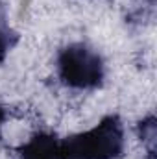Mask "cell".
Here are the masks:
<instances>
[{
  "instance_id": "cell-1",
  "label": "cell",
  "mask_w": 157,
  "mask_h": 159,
  "mask_svg": "<svg viewBox=\"0 0 157 159\" xmlns=\"http://www.w3.org/2000/svg\"><path fill=\"white\" fill-rule=\"evenodd\" d=\"M124 152V126L107 115L91 129L61 139V159H118Z\"/></svg>"
},
{
  "instance_id": "cell-4",
  "label": "cell",
  "mask_w": 157,
  "mask_h": 159,
  "mask_svg": "<svg viewBox=\"0 0 157 159\" xmlns=\"http://www.w3.org/2000/svg\"><path fill=\"white\" fill-rule=\"evenodd\" d=\"M9 48H11V41H9V34L4 30V28H0V63L6 59V56H7V52H9Z\"/></svg>"
},
{
  "instance_id": "cell-3",
  "label": "cell",
  "mask_w": 157,
  "mask_h": 159,
  "mask_svg": "<svg viewBox=\"0 0 157 159\" xmlns=\"http://www.w3.org/2000/svg\"><path fill=\"white\" fill-rule=\"evenodd\" d=\"M61 139L52 133H35L19 148L20 159H61L59 154Z\"/></svg>"
},
{
  "instance_id": "cell-5",
  "label": "cell",
  "mask_w": 157,
  "mask_h": 159,
  "mask_svg": "<svg viewBox=\"0 0 157 159\" xmlns=\"http://www.w3.org/2000/svg\"><path fill=\"white\" fill-rule=\"evenodd\" d=\"M4 120H6V111H4V107L0 106V131H2V126H4Z\"/></svg>"
},
{
  "instance_id": "cell-2",
  "label": "cell",
  "mask_w": 157,
  "mask_h": 159,
  "mask_svg": "<svg viewBox=\"0 0 157 159\" xmlns=\"http://www.w3.org/2000/svg\"><path fill=\"white\" fill-rule=\"evenodd\" d=\"M59 80L78 91L98 89L105 80V65L102 56L87 44L74 43L59 50L57 54Z\"/></svg>"
}]
</instances>
